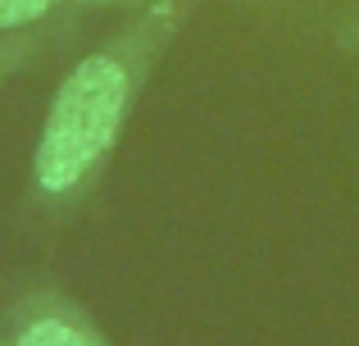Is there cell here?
Returning <instances> with one entry per match:
<instances>
[{
  "mask_svg": "<svg viewBox=\"0 0 359 346\" xmlns=\"http://www.w3.org/2000/svg\"><path fill=\"white\" fill-rule=\"evenodd\" d=\"M155 51L159 32L155 23H146L128 41L73 64V73L60 82L32 151V182L46 201H73L100 173V164L109 160L123 124H128L137 82Z\"/></svg>",
  "mask_w": 359,
  "mask_h": 346,
  "instance_id": "obj_1",
  "label": "cell"
},
{
  "mask_svg": "<svg viewBox=\"0 0 359 346\" xmlns=\"http://www.w3.org/2000/svg\"><path fill=\"white\" fill-rule=\"evenodd\" d=\"M14 346H109L87 310L64 292H27L9 310Z\"/></svg>",
  "mask_w": 359,
  "mask_h": 346,
  "instance_id": "obj_2",
  "label": "cell"
},
{
  "mask_svg": "<svg viewBox=\"0 0 359 346\" xmlns=\"http://www.w3.org/2000/svg\"><path fill=\"white\" fill-rule=\"evenodd\" d=\"M50 5H55V0H0V32H5V27L36 23Z\"/></svg>",
  "mask_w": 359,
  "mask_h": 346,
  "instance_id": "obj_3",
  "label": "cell"
},
{
  "mask_svg": "<svg viewBox=\"0 0 359 346\" xmlns=\"http://www.w3.org/2000/svg\"><path fill=\"white\" fill-rule=\"evenodd\" d=\"M0 346H14V342H9V338H0Z\"/></svg>",
  "mask_w": 359,
  "mask_h": 346,
  "instance_id": "obj_4",
  "label": "cell"
}]
</instances>
